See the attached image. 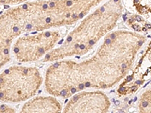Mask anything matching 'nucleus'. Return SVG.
Here are the masks:
<instances>
[{
  "label": "nucleus",
  "instance_id": "nucleus-1",
  "mask_svg": "<svg viewBox=\"0 0 151 113\" xmlns=\"http://www.w3.org/2000/svg\"><path fill=\"white\" fill-rule=\"evenodd\" d=\"M144 42L138 33L111 32L88 58L53 62L45 72V90L51 96L70 98L87 89L113 87L126 76Z\"/></svg>",
  "mask_w": 151,
  "mask_h": 113
},
{
  "label": "nucleus",
  "instance_id": "nucleus-2",
  "mask_svg": "<svg viewBox=\"0 0 151 113\" xmlns=\"http://www.w3.org/2000/svg\"><path fill=\"white\" fill-rule=\"evenodd\" d=\"M123 11L122 0H107L85 16L52 51L43 58L53 62L89 52L116 28Z\"/></svg>",
  "mask_w": 151,
  "mask_h": 113
},
{
  "label": "nucleus",
  "instance_id": "nucleus-3",
  "mask_svg": "<svg viewBox=\"0 0 151 113\" xmlns=\"http://www.w3.org/2000/svg\"><path fill=\"white\" fill-rule=\"evenodd\" d=\"M43 83V76L37 68L12 66L0 73V102L17 103L35 97Z\"/></svg>",
  "mask_w": 151,
  "mask_h": 113
},
{
  "label": "nucleus",
  "instance_id": "nucleus-4",
  "mask_svg": "<svg viewBox=\"0 0 151 113\" xmlns=\"http://www.w3.org/2000/svg\"><path fill=\"white\" fill-rule=\"evenodd\" d=\"M61 39L58 29L33 32L18 37L12 45V52L20 63H32L44 58L55 49Z\"/></svg>",
  "mask_w": 151,
  "mask_h": 113
},
{
  "label": "nucleus",
  "instance_id": "nucleus-5",
  "mask_svg": "<svg viewBox=\"0 0 151 113\" xmlns=\"http://www.w3.org/2000/svg\"><path fill=\"white\" fill-rule=\"evenodd\" d=\"M25 33L26 22L20 4L0 14V69L10 61L14 41Z\"/></svg>",
  "mask_w": 151,
  "mask_h": 113
},
{
  "label": "nucleus",
  "instance_id": "nucleus-6",
  "mask_svg": "<svg viewBox=\"0 0 151 113\" xmlns=\"http://www.w3.org/2000/svg\"><path fill=\"white\" fill-rule=\"evenodd\" d=\"M111 103L101 91H80L71 96L60 113H109Z\"/></svg>",
  "mask_w": 151,
  "mask_h": 113
},
{
  "label": "nucleus",
  "instance_id": "nucleus-7",
  "mask_svg": "<svg viewBox=\"0 0 151 113\" xmlns=\"http://www.w3.org/2000/svg\"><path fill=\"white\" fill-rule=\"evenodd\" d=\"M62 106L53 96L34 97L24 103L19 113H60Z\"/></svg>",
  "mask_w": 151,
  "mask_h": 113
},
{
  "label": "nucleus",
  "instance_id": "nucleus-8",
  "mask_svg": "<svg viewBox=\"0 0 151 113\" xmlns=\"http://www.w3.org/2000/svg\"><path fill=\"white\" fill-rule=\"evenodd\" d=\"M105 0H73L78 10L83 17L92 11L94 8H98Z\"/></svg>",
  "mask_w": 151,
  "mask_h": 113
},
{
  "label": "nucleus",
  "instance_id": "nucleus-9",
  "mask_svg": "<svg viewBox=\"0 0 151 113\" xmlns=\"http://www.w3.org/2000/svg\"><path fill=\"white\" fill-rule=\"evenodd\" d=\"M129 25L136 32H146L151 29V24L145 22L139 15H133L128 19Z\"/></svg>",
  "mask_w": 151,
  "mask_h": 113
},
{
  "label": "nucleus",
  "instance_id": "nucleus-10",
  "mask_svg": "<svg viewBox=\"0 0 151 113\" xmlns=\"http://www.w3.org/2000/svg\"><path fill=\"white\" fill-rule=\"evenodd\" d=\"M139 113H151V88L141 95L138 103Z\"/></svg>",
  "mask_w": 151,
  "mask_h": 113
},
{
  "label": "nucleus",
  "instance_id": "nucleus-11",
  "mask_svg": "<svg viewBox=\"0 0 151 113\" xmlns=\"http://www.w3.org/2000/svg\"><path fill=\"white\" fill-rule=\"evenodd\" d=\"M134 9L140 14L149 17L151 14V0H132Z\"/></svg>",
  "mask_w": 151,
  "mask_h": 113
},
{
  "label": "nucleus",
  "instance_id": "nucleus-12",
  "mask_svg": "<svg viewBox=\"0 0 151 113\" xmlns=\"http://www.w3.org/2000/svg\"><path fill=\"white\" fill-rule=\"evenodd\" d=\"M0 113H16L15 109L5 103L0 104Z\"/></svg>",
  "mask_w": 151,
  "mask_h": 113
},
{
  "label": "nucleus",
  "instance_id": "nucleus-13",
  "mask_svg": "<svg viewBox=\"0 0 151 113\" xmlns=\"http://www.w3.org/2000/svg\"><path fill=\"white\" fill-rule=\"evenodd\" d=\"M29 0H0V5H17L19 4L28 2Z\"/></svg>",
  "mask_w": 151,
  "mask_h": 113
},
{
  "label": "nucleus",
  "instance_id": "nucleus-14",
  "mask_svg": "<svg viewBox=\"0 0 151 113\" xmlns=\"http://www.w3.org/2000/svg\"><path fill=\"white\" fill-rule=\"evenodd\" d=\"M29 1H30V0H29Z\"/></svg>",
  "mask_w": 151,
  "mask_h": 113
}]
</instances>
